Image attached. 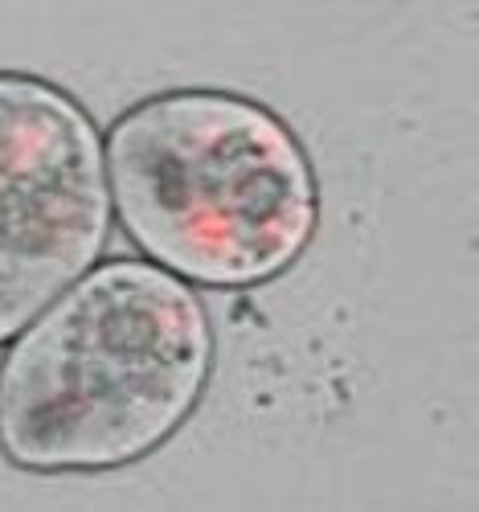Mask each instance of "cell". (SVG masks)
<instances>
[{
    "mask_svg": "<svg viewBox=\"0 0 479 512\" xmlns=\"http://www.w3.org/2000/svg\"><path fill=\"white\" fill-rule=\"evenodd\" d=\"M217 365L205 300L148 259L86 271L0 353V459L103 476L177 439Z\"/></svg>",
    "mask_w": 479,
    "mask_h": 512,
    "instance_id": "obj_1",
    "label": "cell"
},
{
    "mask_svg": "<svg viewBox=\"0 0 479 512\" xmlns=\"http://www.w3.org/2000/svg\"><path fill=\"white\" fill-rule=\"evenodd\" d=\"M127 242L193 291H254L303 263L324 222L316 160L295 127L238 91L177 87L103 136Z\"/></svg>",
    "mask_w": 479,
    "mask_h": 512,
    "instance_id": "obj_2",
    "label": "cell"
},
{
    "mask_svg": "<svg viewBox=\"0 0 479 512\" xmlns=\"http://www.w3.org/2000/svg\"><path fill=\"white\" fill-rule=\"evenodd\" d=\"M103 132L58 82L0 70V349L111 242Z\"/></svg>",
    "mask_w": 479,
    "mask_h": 512,
    "instance_id": "obj_3",
    "label": "cell"
}]
</instances>
